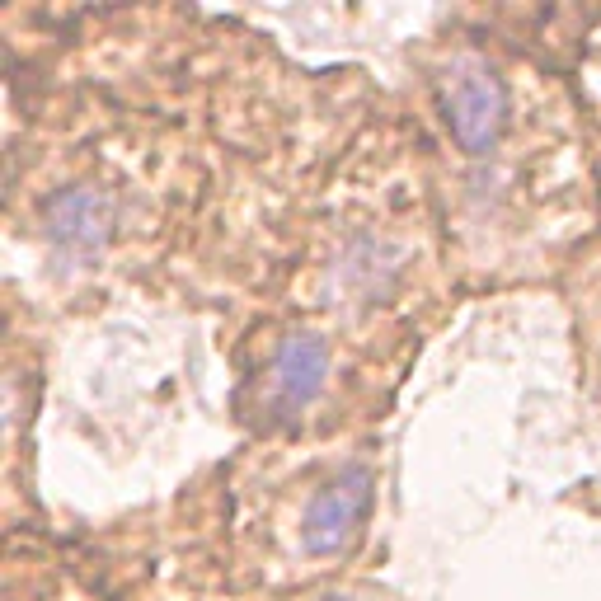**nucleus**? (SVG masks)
Here are the masks:
<instances>
[{
	"label": "nucleus",
	"mask_w": 601,
	"mask_h": 601,
	"mask_svg": "<svg viewBox=\"0 0 601 601\" xmlns=\"http://www.w3.org/2000/svg\"><path fill=\"white\" fill-rule=\"evenodd\" d=\"M442 118H447L451 141L470 160L494 155L503 127H508V85L489 62L461 57L442 76Z\"/></svg>",
	"instance_id": "1"
},
{
	"label": "nucleus",
	"mask_w": 601,
	"mask_h": 601,
	"mask_svg": "<svg viewBox=\"0 0 601 601\" xmlns=\"http://www.w3.org/2000/svg\"><path fill=\"white\" fill-rule=\"evenodd\" d=\"M371 498H376V479H371L367 465H343L334 479H324L320 489L310 494L306 512H301V550L310 559H329L343 555L353 536L362 531L371 512Z\"/></svg>",
	"instance_id": "2"
},
{
	"label": "nucleus",
	"mask_w": 601,
	"mask_h": 601,
	"mask_svg": "<svg viewBox=\"0 0 601 601\" xmlns=\"http://www.w3.org/2000/svg\"><path fill=\"white\" fill-rule=\"evenodd\" d=\"M113 221L118 207L104 188L66 184L43 207V240L62 263H94L113 240Z\"/></svg>",
	"instance_id": "3"
},
{
	"label": "nucleus",
	"mask_w": 601,
	"mask_h": 601,
	"mask_svg": "<svg viewBox=\"0 0 601 601\" xmlns=\"http://www.w3.org/2000/svg\"><path fill=\"white\" fill-rule=\"evenodd\" d=\"M329 381V343L320 334H287L273 357V404L282 414H301L320 400Z\"/></svg>",
	"instance_id": "4"
},
{
	"label": "nucleus",
	"mask_w": 601,
	"mask_h": 601,
	"mask_svg": "<svg viewBox=\"0 0 601 601\" xmlns=\"http://www.w3.org/2000/svg\"><path fill=\"white\" fill-rule=\"evenodd\" d=\"M343 287L357 296V301H381V296L395 287L400 278V249L376 240V235H362L343 249Z\"/></svg>",
	"instance_id": "5"
},
{
	"label": "nucleus",
	"mask_w": 601,
	"mask_h": 601,
	"mask_svg": "<svg viewBox=\"0 0 601 601\" xmlns=\"http://www.w3.org/2000/svg\"><path fill=\"white\" fill-rule=\"evenodd\" d=\"M324 601H353V597H324Z\"/></svg>",
	"instance_id": "6"
}]
</instances>
